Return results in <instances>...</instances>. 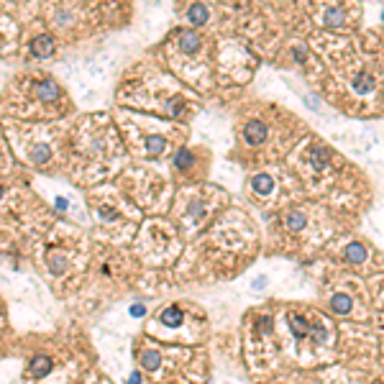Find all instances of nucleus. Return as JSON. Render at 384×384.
Segmentation results:
<instances>
[{
  "instance_id": "obj_1",
  "label": "nucleus",
  "mask_w": 384,
  "mask_h": 384,
  "mask_svg": "<svg viewBox=\"0 0 384 384\" xmlns=\"http://www.w3.org/2000/svg\"><path fill=\"white\" fill-rule=\"evenodd\" d=\"M244 136H246V141H249L251 146H256V143L266 141V126H264L261 121H249V123H246Z\"/></svg>"
},
{
  "instance_id": "obj_2",
  "label": "nucleus",
  "mask_w": 384,
  "mask_h": 384,
  "mask_svg": "<svg viewBox=\"0 0 384 384\" xmlns=\"http://www.w3.org/2000/svg\"><path fill=\"white\" fill-rule=\"evenodd\" d=\"M179 46L192 54V52H198V49L203 46V38H200L195 31H182V33H179Z\"/></svg>"
},
{
  "instance_id": "obj_3",
  "label": "nucleus",
  "mask_w": 384,
  "mask_h": 384,
  "mask_svg": "<svg viewBox=\"0 0 384 384\" xmlns=\"http://www.w3.org/2000/svg\"><path fill=\"white\" fill-rule=\"evenodd\" d=\"M31 49H33L36 57H49V54L54 52V41H52L49 36H38L36 41L31 44Z\"/></svg>"
},
{
  "instance_id": "obj_4",
  "label": "nucleus",
  "mask_w": 384,
  "mask_h": 384,
  "mask_svg": "<svg viewBox=\"0 0 384 384\" xmlns=\"http://www.w3.org/2000/svg\"><path fill=\"white\" fill-rule=\"evenodd\" d=\"M52 359L49 356H36L33 361H31V371L36 374V376H46L49 371H52Z\"/></svg>"
},
{
  "instance_id": "obj_5",
  "label": "nucleus",
  "mask_w": 384,
  "mask_h": 384,
  "mask_svg": "<svg viewBox=\"0 0 384 384\" xmlns=\"http://www.w3.org/2000/svg\"><path fill=\"white\" fill-rule=\"evenodd\" d=\"M330 310L333 313H338V315H346L351 310V300H349V295H335L333 300H330Z\"/></svg>"
},
{
  "instance_id": "obj_6",
  "label": "nucleus",
  "mask_w": 384,
  "mask_h": 384,
  "mask_svg": "<svg viewBox=\"0 0 384 384\" xmlns=\"http://www.w3.org/2000/svg\"><path fill=\"white\" fill-rule=\"evenodd\" d=\"M274 182L269 174H256L254 177V192H259V195H266V192H272Z\"/></svg>"
},
{
  "instance_id": "obj_7",
  "label": "nucleus",
  "mask_w": 384,
  "mask_h": 384,
  "mask_svg": "<svg viewBox=\"0 0 384 384\" xmlns=\"http://www.w3.org/2000/svg\"><path fill=\"white\" fill-rule=\"evenodd\" d=\"M162 323L169 325V328H177L182 323V313H179V307H167V310L162 313Z\"/></svg>"
},
{
  "instance_id": "obj_8",
  "label": "nucleus",
  "mask_w": 384,
  "mask_h": 384,
  "mask_svg": "<svg viewBox=\"0 0 384 384\" xmlns=\"http://www.w3.org/2000/svg\"><path fill=\"white\" fill-rule=\"evenodd\" d=\"M38 95H41L44 100H57V98H59V87H57V82H52V80L41 82V85H38Z\"/></svg>"
},
{
  "instance_id": "obj_9",
  "label": "nucleus",
  "mask_w": 384,
  "mask_h": 384,
  "mask_svg": "<svg viewBox=\"0 0 384 384\" xmlns=\"http://www.w3.org/2000/svg\"><path fill=\"white\" fill-rule=\"evenodd\" d=\"M174 167L179 169V172H187L189 167H192V154L189 151H177V157H174Z\"/></svg>"
},
{
  "instance_id": "obj_10",
  "label": "nucleus",
  "mask_w": 384,
  "mask_h": 384,
  "mask_svg": "<svg viewBox=\"0 0 384 384\" xmlns=\"http://www.w3.org/2000/svg\"><path fill=\"white\" fill-rule=\"evenodd\" d=\"M187 16H189V21L195 23V26H203V23L208 21V11H205L203 6H192Z\"/></svg>"
},
{
  "instance_id": "obj_11",
  "label": "nucleus",
  "mask_w": 384,
  "mask_h": 384,
  "mask_svg": "<svg viewBox=\"0 0 384 384\" xmlns=\"http://www.w3.org/2000/svg\"><path fill=\"white\" fill-rule=\"evenodd\" d=\"M164 146H167V141L159 138V136H149L146 143H143V149H146L149 154H159V151H164Z\"/></svg>"
},
{
  "instance_id": "obj_12",
  "label": "nucleus",
  "mask_w": 384,
  "mask_h": 384,
  "mask_svg": "<svg viewBox=\"0 0 384 384\" xmlns=\"http://www.w3.org/2000/svg\"><path fill=\"white\" fill-rule=\"evenodd\" d=\"M141 364H143V369L154 371V369H159L162 359H159V354H154V351H146V354L141 356Z\"/></svg>"
},
{
  "instance_id": "obj_13",
  "label": "nucleus",
  "mask_w": 384,
  "mask_h": 384,
  "mask_svg": "<svg viewBox=\"0 0 384 384\" xmlns=\"http://www.w3.org/2000/svg\"><path fill=\"white\" fill-rule=\"evenodd\" d=\"M325 23H328V28H343V13H341L338 8L328 11V16H325Z\"/></svg>"
},
{
  "instance_id": "obj_14",
  "label": "nucleus",
  "mask_w": 384,
  "mask_h": 384,
  "mask_svg": "<svg viewBox=\"0 0 384 384\" xmlns=\"http://www.w3.org/2000/svg\"><path fill=\"white\" fill-rule=\"evenodd\" d=\"M346 256H349L351 261H364V256H366V249H364L361 244H351L349 249H346Z\"/></svg>"
},
{
  "instance_id": "obj_15",
  "label": "nucleus",
  "mask_w": 384,
  "mask_h": 384,
  "mask_svg": "<svg viewBox=\"0 0 384 384\" xmlns=\"http://www.w3.org/2000/svg\"><path fill=\"white\" fill-rule=\"evenodd\" d=\"M284 223H287L290 230H300V228H305V215L302 213H290Z\"/></svg>"
},
{
  "instance_id": "obj_16",
  "label": "nucleus",
  "mask_w": 384,
  "mask_h": 384,
  "mask_svg": "<svg viewBox=\"0 0 384 384\" xmlns=\"http://www.w3.org/2000/svg\"><path fill=\"white\" fill-rule=\"evenodd\" d=\"M354 87H356L359 92H369V90L374 87V82H371V77H369V74H359L356 80H354Z\"/></svg>"
},
{
  "instance_id": "obj_17",
  "label": "nucleus",
  "mask_w": 384,
  "mask_h": 384,
  "mask_svg": "<svg viewBox=\"0 0 384 384\" xmlns=\"http://www.w3.org/2000/svg\"><path fill=\"white\" fill-rule=\"evenodd\" d=\"M290 325H292L295 335H307V330H310V328H307V323H305L300 315H292V318H290Z\"/></svg>"
},
{
  "instance_id": "obj_18",
  "label": "nucleus",
  "mask_w": 384,
  "mask_h": 384,
  "mask_svg": "<svg viewBox=\"0 0 384 384\" xmlns=\"http://www.w3.org/2000/svg\"><path fill=\"white\" fill-rule=\"evenodd\" d=\"M131 313H133V315H141V313H143V307H141V305H133V307H131Z\"/></svg>"
},
{
  "instance_id": "obj_19",
  "label": "nucleus",
  "mask_w": 384,
  "mask_h": 384,
  "mask_svg": "<svg viewBox=\"0 0 384 384\" xmlns=\"http://www.w3.org/2000/svg\"><path fill=\"white\" fill-rule=\"evenodd\" d=\"M131 384H141V379H138V374H133V376H131Z\"/></svg>"
}]
</instances>
